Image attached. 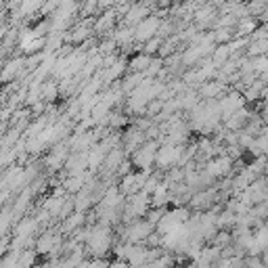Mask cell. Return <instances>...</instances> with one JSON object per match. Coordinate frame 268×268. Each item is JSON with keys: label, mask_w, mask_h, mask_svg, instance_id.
Here are the masks:
<instances>
[{"label": "cell", "mask_w": 268, "mask_h": 268, "mask_svg": "<svg viewBox=\"0 0 268 268\" xmlns=\"http://www.w3.org/2000/svg\"><path fill=\"white\" fill-rule=\"evenodd\" d=\"M264 172L268 174V159H266V168H264Z\"/></svg>", "instance_id": "obj_15"}, {"label": "cell", "mask_w": 268, "mask_h": 268, "mask_svg": "<svg viewBox=\"0 0 268 268\" xmlns=\"http://www.w3.org/2000/svg\"><path fill=\"white\" fill-rule=\"evenodd\" d=\"M162 17L159 15H151L147 17L143 23H138L134 28V38L138 40L140 44H147L151 38H155V34H159V28H162Z\"/></svg>", "instance_id": "obj_4"}, {"label": "cell", "mask_w": 268, "mask_h": 268, "mask_svg": "<svg viewBox=\"0 0 268 268\" xmlns=\"http://www.w3.org/2000/svg\"><path fill=\"white\" fill-rule=\"evenodd\" d=\"M124 164V153H122V149H113L109 155H107V159H105V168L107 170H116V168H119Z\"/></svg>", "instance_id": "obj_7"}, {"label": "cell", "mask_w": 268, "mask_h": 268, "mask_svg": "<svg viewBox=\"0 0 268 268\" xmlns=\"http://www.w3.org/2000/svg\"><path fill=\"white\" fill-rule=\"evenodd\" d=\"M231 241H233V234L229 231H220L216 237H214L212 243H214V247H218V250L222 251V250H226V245H229Z\"/></svg>", "instance_id": "obj_9"}, {"label": "cell", "mask_w": 268, "mask_h": 268, "mask_svg": "<svg viewBox=\"0 0 268 268\" xmlns=\"http://www.w3.org/2000/svg\"><path fill=\"white\" fill-rule=\"evenodd\" d=\"M153 226L151 222L147 220H134V222L128 226V231L124 234V243H132V245H138L140 241H147L153 234Z\"/></svg>", "instance_id": "obj_3"}, {"label": "cell", "mask_w": 268, "mask_h": 268, "mask_svg": "<svg viewBox=\"0 0 268 268\" xmlns=\"http://www.w3.org/2000/svg\"><path fill=\"white\" fill-rule=\"evenodd\" d=\"M170 264H172L170 256H159V258H155V260H151V262L147 264L145 268H170Z\"/></svg>", "instance_id": "obj_14"}, {"label": "cell", "mask_w": 268, "mask_h": 268, "mask_svg": "<svg viewBox=\"0 0 268 268\" xmlns=\"http://www.w3.org/2000/svg\"><path fill=\"white\" fill-rule=\"evenodd\" d=\"M80 224H84V214L76 212L73 216H69V220H65V222H63V231L65 233H71L73 229H78Z\"/></svg>", "instance_id": "obj_10"}, {"label": "cell", "mask_w": 268, "mask_h": 268, "mask_svg": "<svg viewBox=\"0 0 268 268\" xmlns=\"http://www.w3.org/2000/svg\"><path fill=\"white\" fill-rule=\"evenodd\" d=\"M111 25H113V13H105V15L97 21L95 30H97V32H105V30H109Z\"/></svg>", "instance_id": "obj_13"}, {"label": "cell", "mask_w": 268, "mask_h": 268, "mask_svg": "<svg viewBox=\"0 0 268 268\" xmlns=\"http://www.w3.org/2000/svg\"><path fill=\"white\" fill-rule=\"evenodd\" d=\"M199 97L205 100H220L224 97V84L222 82H205L199 88Z\"/></svg>", "instance_id": "obj_6"}, {"label": "cell", "mask_w": 268, "mask_h": 268, "mask_svg": "<svg viewBox=\"0 0 268 268\" xmlns=\"http://www.w3.org/2000/svg\"><path fill=\"white\" fill-rule=\"evenodd\" d=\"M264 52H268V38L251 42L250 50H247V57H260V55H264Z\"/></svg>", "instance_id": "obj_8"}, {"label": "cell", "mask_w": 268, "mask_h": 268, "mask_svg": "<svg viewBox=\"0 0 268 268\" xmlns=\"http://www.w3.org/2000/svg\"><path fill=\"white\" fill-rule=\"evenodd\" d=\"M157 151H159L157 143H145V145L140 147V149L132 155L134 168H140L143 172H149L151 164H155V159H157Z\"/></svg>", "instance_id": "obj_5"}, {"label": "cell", "mask_w": 268, "mask_h": 268, "mask_svg": "<svg viewBox=\"0 0 268 268\" xmlns=\"http://www.w3.org/2000/svg\"><path fill=\"white\" fill-rule=\"evenodd\" d=\"M86 245H88V250L100 260V256H105V253L111 250V231H109V226L97 224L95 229L90 231V237H88V241H86Z\"/></svg>", "instance_id": "obj_1"}, {"label": "cell", "mask_w": 268, "mask_h": 268, "mask_svg": "<svg viewBox=\"0 0 268 268\" xmlns=\"http://www.w3.org/2000/svg\"><path fill=\"white\" fill-rule=\"evenodd\" d=\"M183 153H184V147L180 145H164V147H159V151H157V159H155V164L157 168H162V170H170L172 166H180V159H183Z\"/></svg>", "instance_id": "obj_2"}, {"label": "cell", "mask_w": 268, "mask_h": 268, "mask_svg": "<svg viewBox=\"0 0 268 268\" xmlns=\"http://www.w3.org/2000/svg\"><path fill=\"white\" fill-rule=\"evenodd\" d=\"M256 32V21L251 19H241L239 25H237V36H247V34Z\"/></svg>", "instance_id": "obj_11"}, {"label": "cell", "mask_w": 268, "mask_h": 268, "mask_svg": "<svg viewBox=\"0 0 268 268\" xmlns=\"http://www.w3.org/2000/svg\"><path fill=\"white\" fill-rule=\"evenodd\" d=\"M162 46H164V42H162V38H153V40H149V42H147V44H143V52H145V55H153V52H155L157 49L159 50H162Z\"/></svg>", "instance_id": "obj_12"}]
</instances>
